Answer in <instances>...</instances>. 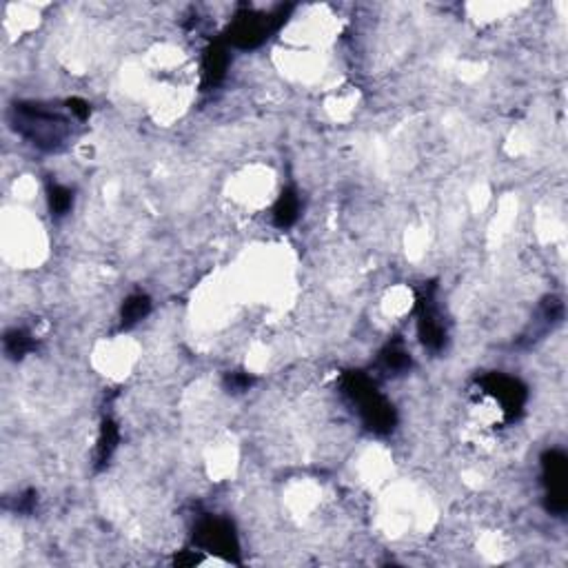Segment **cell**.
Listing matches in <instances>:
<instances>
[{
  "mask_svg": "<svg viewBox=\"0 0 568 568\" xmlns=\"http://www.w3.org/2000/svg\"><path fill=\"white\" fill-rule=\"evenodd\" d=\"M116 444H118V429L113 426V422H105L98 442V464H105L111 457Z\"/></svg>",
  "mask_w": 568,
  "mask_h": 568,
  "instance_id": "cell-10",
  "label": "cell"
},
{
  "mask_svg": "<svg viewBox=\"0 0 568 568\" xmlns=\"http://www.w3.org/2000/svg\"><path fill=\"white\" fill-rule=\"evenodd\" d=\"M225 69H227V56L222 49H211L207 54V60H205V78L207 83H218V80L225 76Z\"/></svg>",
  "mask_w": 568,
  "mask_h": 568,
  "instance_id": "cell-9",
  "label": "cell"
},
{
  "mask_svg": "<svg viewBox=\"0 0 568 568\" xmlns=\"http://www.w3.org/2000/svg\"><path fill=\"white\" fill-rule=\"evenodd\" d=\"M384 364H387L391 371H404V369L411 367V357H409L407 351L391 347L387 353H384Z\"/></svg>",
  "mask_w": 568,
  "mask_h": 568,
  "instance_id": "cell-13",
  "label": "cell"
},
{
  "mask_svg": "<svg viewBox=\"0 0 568 568\" xmlns=\"http://www.w3.org/2000/svg\"><path fill=\"white\" fill-rule=\"evenodd\" d=\"M34 504H36V495L29 491V493H25L23 497H20V502L16 504V511H20V513H31Z\"/></svg>",
  "mask_w": 568,
  "mask_h": 568,
  "instance_id": "cell-16",
  "label": "cell"
},
{
  "mask_svg": "<svg viewBox=\"0 0 568 568\" xmlns=\"http://www.w3.org/2000/svg\"><path fill=\"white\" fill-rule=\"evenodd\" d=\"M31 347H34V342H31V338L25 331L14 329V331H9L5 335V351L11 357H23L27 351H31Z\"/></svg>",
  "mask_w": 568,
  "mask_h": 568,
  "instance_id": "cell-11",
  "label": "cell"
},
{
  "mask_svg": "<svg viewBox=\"0 0 568 568\" xmlns=\"http://www.w3.org/2000/svg\"><path fill=\"white\" fill-rule=\"evenodd\" d=\"M151 309V302L147 295H131L127 298V302L123 304V324L125 327H131L138 320H142Z\"/></svg>",
  "mask_w": 568,
  "mask_h": 568,
  "instance_id": "cell-8",
  "label": "cell"
},
{
  "mask_svg": "<svg viewBox=\"0 0 568 568\" xmlns=\"http://www.w3.org/2000/svg\"><path fill=\"white\" fill-rule=\"evenodd\" d=\"M544 475L549 482V511L562 515L566 511V457L559 451L544 455Z\"/></svg>",
  "mask_w": 568,
  "mask_h": 568,
  "instance_id": "cell-4",
  "label": "cell"
},
{
  "mask_svg": "<svg viewBox=\"0 0 568 568\" xmlns=\"http://www.w3.org/2000/svg\"><path fill=\"white\" fill-rule=\"evenodd\" d=\"M249 384H251V377L242 375V373H231V375L227 377V389L233 391V393L247 391V389H249Z\"/></svg>",
  "mask_w": 568,
  "mask_h": 568,
  "instance_id": "cell-14",
  "label": "cell"
},
{
  "mask_svg": "<svg viewBox=\"0 0 568 568\" xmlns=\"http://www.w3.org/2000/svg\"><path fill=\"white\" fill-rule=\"evenodd\" d=\"M344 393L360 407V415L367 422L369 429H373L375 433H389L393 429V407L371 387V382L364 375L349 373L344 377Z\"/></svg>",
  "mask_w": 568,
  "mask_h": 568,
  "instance_id": "cell-2",
  "label": "cell"
},
{
  "mask_svg": "<svg viewBox=\"0 0 568 568\" xmlns=\"http://www.w3.org/2000/svg\"><path fill=\"white\" fill-rule=\"evenodd\" d=\"M298 211H300V200L293 191H282L278 205L273 209V220L278 227H291L293 222L298 220Z\"/></svg>",
  "mask_w": 568,
  "mask_h": 568,
  "instance_id": "cell-7",
  "label": "cell"
},
{
  "mask_svg": "<svg viewBox=\"0 0 568 568\" xmlns=\"http://www.w3.org/2000/svg\"><path fill=\"white\" fill-rule=\"evenodd\" d=\"M484 387H486V391H489L493 397L499 400L504 411H509L511 415H515L522 409L526 393H524L522 384L517 380L499 375V373H493V375H489V377L484 380Z\"/></svg>",
  "mask_w": 568,
  "mask_h": 568,
  "instance_id": "cell-5",
  "label": "cell"
},
{
  "mask_svg": "<svg viewBox=\"0 0 568 568\" xmlns=\"http://www.w3.org/2000/svg\"><path fill=\"white\" fill-rule=\"evenodd\" d=\"M14 127L20 136H25L31 145L58 151L67 138V120L40 105H16L14 107Z\"/></svg>",
  "mask_w": 568,
  "mask_h": 568,
  "instance_id": "cell-1",
  "label": "cell"
},
{
  "mask_svg": "<svg viewBox=\"0 0 568 568\" xmlns=\"http://www.w3.org/2000/svg\"><path fill=\"white\" fill-rule=\"evenodd\" d=\"M196 542L205 551H211V553H218V555H227L229 559L238 553V544H235L233 529H231L227 522H220V519H207V522H202L198 526Z\"/></svg>",
  "mask_w": 568,
  "mask_h": 568,
  "instance_id": "cell-3",
  "label": "cell"
},
{
  "mask_svg": "<svg viewBox=\"0 0 568 568\" xmlns=\"http://www.w3.org/2000/svg\"><path fill=\"white\" fill-rule=\"evenodd\" d=\"M265 16H245L240 18L233 31H231V38L233 43L240 45V47H253L258 45L262 38H265L267 29H269V20H262Z\"/></svg>",
  "mask_w": 568,
  "mask_h": 568,
  "instance_id": "cell-6",
  "label": "cell"
},
{
  "mask_svg": "<svg viewBox=\"0 0 568 568\" xmlns=\"http://www.w3.org/2000/svg\"><path fill=\"white\" fill-rule=\"evenodd\" d=\"M67 105H69V109H71V111H73V113H76L80 120H85V118L89 116V105L85 103V100H80V98H71Z\"/></svg>",
  "mask_w": 568,
  "mask_h": 568,
  "instance_id": "cell-15",
  "label": "cell"
},
{
  "mask_svg": "<svg viewBox=\"0 0 568 568\" xmlns=\"http://www.w3.org/2000/svg\"><path fill=\"white\" fill-rule=\"evenodd\" d=\"M49 205L56 215H65L71 209V191L60 185L49 187Z\"/></svg>",
  "mask_w": 568,
  "mask_h": 568,
  "instance_id": "cell-12",
  "label": "cell"
}]
</instances>
